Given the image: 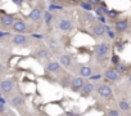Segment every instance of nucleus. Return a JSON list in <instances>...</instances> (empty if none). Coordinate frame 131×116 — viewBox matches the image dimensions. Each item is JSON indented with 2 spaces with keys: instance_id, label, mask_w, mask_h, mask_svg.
I'll use <instances>...</instances> for the list:
<instances>
[{
  "instance_id": "1",
  "label": "nucleus",
  "mask_w": 131,
  "mask_h": 116,
  "mask_svg": "<svg viewBox=\"0 0 131 116\" xmlns=\"http://www.w3.org/2000/svg\"><path fill=\"white\" fill-rule=\"evenodd\" d=\"M95 53H96V55H107L109 53V45L106 43L98 44L95 47Z\"/></svg>"
},
{
  "instance_id": "2",
  "label": "nucleus",
  "mask_w": 131,
  "mask_h": 116,
  "mask_svg": "<svg viewBox=\"0 0 131 116\" xmlns=\"http://www.w3.org/2000/svg\"><path fill=\"white\" fill-rule=\"evenodd\" d=\"M98 93H99L100 97H103V98H109L113 92H112L111 87H108V85H100L98 88Z\"/></svg>"
},
{
  "instance_id": "3",
  "label": "nucleus",
  "mask_w": 131,
  "mask_h": 116,
  "mask_svg": "<svg viewBox=\"0 0 131 116\" xmlns=\"http://www.w3.org/2000/svg\"><path fill=\"white\" fill-rule=\"evenodd\" d=\"M106 77L111 81H116L119 79V72L117 71V68H109L106 71Z\"/></svg>"
},
{
  "instance_id": "4",
  "label": "nucleus",
  "mask_w": 131,
  "mask_h": 116,
  "mask_svg": "<svg viewBox=\"0 0 131 116\" xmlns=\"http://www.w3.org/2000/svg\"><path fill=\"white\" fill-rule=\"evenodd\" d=\"M84 85H85V80H84V77H82V76L76 77V79H73L72 81H71V88L75 89V90H78V89H81Z\"/></svg>"
},
{
  "instance_id": "5",
  "label": "nucleus",
  "mask_w": 131,
  "mask_h": 116,
  "mask_svg": "<svg viewBox=\"0 0 131 116\" xmlns=\"http://www.w3.org/2000/svg\"><path fill=\"white\" fill-rule=\"evenodd\" d=\"M0 22H1L3 26H12V25H14V18L10 14H1Z\"/></svg>"
},
{
  "instance_id": "6",
  "label": "nucleus",
  "mask_w": 131,
  "mask_h": 116,
  "mask_svg": "<svg viewBox=\"0 0 131 116\" xmlns=\"http://www.w3.org/2000/svg\"><path fill=\"white\" fill-rule=\"evenodd\" d=\"M91 31H93V34H95L96 36H103L104 34L107 32V28H106V26H103V25H94L91 27Z\"/></svg>"
},
{
  "instance_id": "7",
  "label": "nucleus",
  "mask_w": 131,
  "mask_h": 116,
  "mask_svg": "<svg viewBox=\"0 0 131 116\" xmlns=\"http://www.w3.org/2000/svg\"><path fill=\"white\" fill-rule=\"evenodd\" d=\"M26 28H27V26H26V23L22 20H18L14 22V25H13V30L16 32H25L26 31Z\"/></svg>"
},
{
  "instance_id": "8",
  "label": "nucleus",
  "mask_w": 131,
  "mask_h": 116,
  "mask_svg": "<svg viewBox=\"0 0 131 116\" xmlns=\"http://www.w3.org/2000/svg\"><path fill=\"white\" fill-rule=\"evenodd\" d=\"M93 90H94V84L85 83V85L80 89V94L81 96H89L90 93H93Z\"/></svg>"
},
{
  "instance_id": "9",
  "label": "nucleus",
  "mask_w": 131,
  "mask_h": 116,
  "mask_svg": "<svg viewBox=\"0 0 131 116\" xmlns=\"http://www.w3.org/2000/svg\"><path fill=\"white\" fill-rule=\"evenodd\" d=\"M13 87H14V83H13V80H4L1 83V90L4 92V93H9V92H12L13 90Z\"/></svg>"
},
{
  "instance_id": "10",
  "label": "nucleus",
  "mask_w": 131,
  "mask_h": 116,
  "mask_svg": "<svg viewBox=\"0 0 131 116\" xmlns=\"http://www.w3.org/2000/svg\"><path fill=\"white\" fill-rule=\"evenodd\" d=\"M59 68H61V63H58L55 61L49 62L46 66V70L49 71V72H57V71H59Z\"/></svg>"
},
{
  "instance_id": "11",
  "label": "nucleus",
  "mask_w": 131,
  "mask_h": 116,
  "mask_svg": "<svg viewBox=\"0 0 131 116\" xmlns=\"http://www.w3.org/2000/svg\"><path fill=\"white\" fill-rule=\"evenodd\" d=\"M59 28H61L62 31H69V30L72 28V23H71V21H68V20H62L59 22Z\"/></svg>"
},
{
  "instance_id": "12",
  "label": "nucleus",
  "mask_w": 131,
  "mask_h": 116,
  "mask_svg": "<svg viewBox=\"0 0 131 116\" xmlns=\"http://www.w3.org/2000/svg\"><path fill=\"white\" fill-rule=\"evenodd\" d=\"M27 41V39H26L25 35H22V34H18L13 37V43L16 44V45H23V44Z\"/></svg>"
},
{
  "instance_id": "13",
  "label": "nucleus",
  "mask_w": 131,
  "mask_h": 116,
  "mask_svg": "<svg viewBox=\"0 0 131 116\" xmlns=\"http://www.w3.org/2000/svg\"><path fill=\"white\" fill-rule=\"evenodd\" d=\"M116 30L117 31H119V32H123V31H126L127 30V21H117L116 22Z\"/></svg>"
},
{
  "instance_id": "14",
  "label": "nucleus",
  "mask_w": 131,
  "mask_h": 116,
  "mask_svg": "<svg viewBox=\"0 0 131 116\" xmlns=\"http://www.w3.org/2000/svg\"><path fill=\"white\" fill-rule=\"evenodd\" d=\"M59 62H61V65L62 66H69L71 65V62H72V58H71V55L68 54H63L61 55V58H59Z\"/></svg>"
},
{
  "instance_id": "15",
  "label": "nucleus",
  "mask_w": 131,
  "mask_h": 116,
  "mask_svg": "<svg viewBox=\"0 0 131 116\" xmlns=\"http://www.w3.org/2000/svg\"><path fill=\"white\" fill-rule=\"evenodd\" d=\"M30 18H31L32 21H39L41 18V10L39 8H35L31 10V13H30Z\"/></svg>"
},
{
  "instance_id": "16",
  "label": "nucleus",
  "mask_w": 131,
  "mask_h": 116,
  "mask_svg": "<svg viewBox=\"0 0 131 116\" xmlns=\"http://www.w3.org/2000/svg\"><path fill=\"white\" fill-rule=\"evenodd\" d=\"M80 75H81L82 77H90L91 75H93V70L90 68V67H87V66L81 67V70H80Z\"/></svg>"
},
{
  "instance_id": "17",
  "label": "nucleus",
  "mask_w": 131,
  "mask_h": 116,
  "mask_svg": "<svg viewBox=\"0 0 131 116\" xmlns=\"http://www.w3.org/2000/svg\"><path fill=\"white\" fill-rule=\"evenodd\" d=\"M95 12H96V14L98 16H106V14H108V8L104 4H100V5H98V8L95 9Z\"/></svg>"
},
{
  "instance_id": "18",
  "label": "nucleus",
  "mask_w": 131,
  "mask_h": 116,
  "mask_svg": "<svg viewBox=\"0 0 131 116\" xmlns=\"http://www.w3.org/2000/svg\"><path fill=\"white\" fill-rule=\"evenodd\" d=\"M12 104L13 106H16V107H21V106H23L25 104V99L22 98L21 96H17V97H14V98L12 99Z\"/></svg>"
},
{
  "instance_id": "19",
  "label": "nucleus",
  "mask_w": 131,
  "mask_h": 116,
  "mask_svg": "<svg viewBox=\"0 0 131 116\" xmlns=\"http://www.w3.org/2000/svg\"><path fill=\"white\" fill-rule=\"evenodd\" d=\"M44 20H45V23L46 25H50L51 23V20H53L51 13L50 12H45V13H44Z\"/></svg>"
},
{
  "instance_id": "20",
  "label": "nucleus",
  "mask_w": 131,
  "mask_h": 116,
  "mask_svg": "<svg viewBox=\"0 0 131 116\" xmlns=\"http://www.w3.org/2000/svg\"><path fill=\"white\" fill-rule=\"evenodd\" d=\"M118 106H119V108H121V110L122 111H127V110H129V103H127L126 102V101H119V102H118Z\"/></svg>"
},
{
  "instance_id": "21",
  "label": "nucleus",
  "mask_w": 131,
  "mask_h": 116,
  "mask_svg": "<svg viewBox=\"0 0 131 116\" xmlns=\"http://www.w3.org/2000/svg\"><path fill=\"white\" fill-rule=\"evenodd\" d=\"M80 5H81V8L82 9H85V10H87V12H90V10H93V7L90 3H85V1H82L80 3Z\"/></svg>"
},
{
  "instance_id": "22",
  "label": "nucleus",
  "mask_w": 131,
  "mask_h": 116,
  "mask_svg": "<svg viewBox=\"0 0 131 116\" xmlns=\"http://www.w3.org/2000/svg\"><path fill=\"white\" fill-rule=\"evenodd\" d=\"M37 55H39L40 58H48L49 57V52L45 50V49H40L39 52H37Z\"/></svg>"
},
{
  "instance_id": "23",
  "label": "nucleus",
  "mask_w": 131,
  "mask_h": 116,
  "mask_svg": "<svg viewBox=\"0 0 131 116\" xmlns=\"http://www.w3.org/2000/svg\"><path fill=\"white\" fill-rule=\"evenodd\" d=\"M111 61H112V63H113V66H116V67H117L119 63H121V61H119V57H118L117 54H113V55H112Z\"/></svg>"
},
{
  "instance_id": "24",
  "label": "nucleus",
  "mask_w": 131,
  "mask_h": 116,
  "mask_svg": "<svg viewBox=\"0 0 131 116\" xmlns=\"http://www.w3.org/2000/svg\"><path fill=\"white\" fill-rule=\"evenodd\" d=\"M116 68H117V71H118L119 74H123V72H126V71H127V67H126L125 65H122V63H119V65L116 67Z\"/></svg>"
},
{
  "instance_id": "25",
  "label": "nucleus",
  "mask_w": 131,
  "mask_h": 116,
  "mask_svg": "<svg viewBox=\"0 0 131 116\" xmlns=\"http://www.w3.org/2000/svg\"><path fill=\"white\" fill-rule=\"evenodd\" d=\"M118 14H119V12H118V10H114V9H112V10L108 12V16H109L111 18H116Z\"/></svg>"
},
{
  "instance_id": "26",
  "label": "nucleus",
  "mask_w": 131,
  "mask_h": 116,
  "mask_svg": "<svg viewBox=\"0 0 131 116\" xmlns=\"http://www.w3.org/2000/svg\"><path fill=\"white\" fill-rule=\"evenodd\" d=\"M49 10H62V7L61 5H55V4H50Z\"/></svg>"
},
{
  "instance_id": "27",
  "label": "nucleus",
  "mask_w": 131,
  "mask_h": 116,
  "mask_svg": "<svg viewBox=\"0 0 131 116\" xmlns=\"http://www.w3.org/2000/svg\"><path fill=\"white\" fill-rule=\"evenodd\" d=\"M108 116H121V115H119V111L117 110H111L108 112Z\"/></svg>"
},
{
  "instance_id": "28",
  "label": "nucleus",
  "mask_w": 131,
  "mask_h": 116,
  "mask_svg": "<svg viewBox=\"0 0 131 116\" xmlns=\"http://www.w3.org/2000/svg\"><path fill=\"white\" fill-rule=\"evenodd\" d=\"M49 45H50L51 48H54V49H57V48H58V44H57V41H55V40H50Z\"/></svg>"
},
{
  "instance_id": "29",
  "label": "nucleus",
  "mask_w": 131,
  "mask_h": 116,
  "mask_svg": "<svg viewBox=\"0 0 131 116\" xmlns=\"http://www.w3.org/2000/svg\"><path fill=\"white\" fill-rule=\"evenodd\" d=\"M89 3H90L91 5H100V4H102L100 0H89Z\"/></svg>"
},
{
  "instance_id": "30",
  "label": "nucleus",
  "mask_w": 131,
  "mask_h": 116,
  "mask_svg": "<svg viewBox=\"0 0 131 116\" xmlns=\"http://www.w3.org/2000/svg\"><path fill=\"white\" fill-rule=\"evenodd\" d=\"M8 35H10L9 32H6V31H0V39H4V37L8 36Z\"/></svg>"
},
{
  "instance_id": "31",
  "label": "nucleus",
  "mask_w": 131,
  "mask_h": 116,
  "mask_svg": "<svg viewBox=\"0 0 131 116\" xmlns=\"http://www.w3.org/2000/svg\"><path fill=\"white\" fill-rule=\"evenodd\" d=\"M5 103H6V101H5V98L4 97H0V106H5Z\"/></svg>"
},
{
  "instance_id": "32",
  "label": "nucleus",
  "mask_w": 131,
  "mask_h": 116,
  "mask_svg": "<svg viewBox=\"0 0 131 116\" xmlns=\"http://www.w3.org/2000/svg\"><path fill=\"white\" fill-rule=\"evenodd\" d=\"M98 20H99L100 22H102L103 25H104V23H106V22H107V20H106V17H104V16H99V18H98Z\"/></svg>"
},
{
  "instance_id": "33",
  "label": "nucleus",
  "mask_w": 131,
  "mask_h": 116,
  "mask_svg": "<svg viewBox=\"0 0 131 116\" xmlns=\"http://www.w3.org/2000/svg\"><path fill=\"white\" fill-rule=\"evenodd\" d=\"M108 35H109V37H111V39H114V37H116V34H114L113 31H111V30L108 31Z\"/></svg>"
},
{
  "instance_id": "34",
  "label": "nucleus",
  "mask_w": 131,
  "mask_h": 116,
  "mask_svg": "<svg viewBox=\"0 0 131 116\" xmlns=\"http://www.w3.org/2000/svg\"><path fill=\"white\" fill-rule=\"evenodd\" d=\"M31 36L32 37H36V39H43V35H40V34H32Z\"/></svg>"
},
{
  "instance_id": "35",
  "label": "nucleus",
  "mask_w": 131,
  "mask_h": 116,
  "mask_svg": "<svg viewBox=\"0 0 131 116\" xmlns=\"http://www.w3.org/2000/svg\"><path fill=\"white\" fill-rule=\"evenodd\" d=\"M13 3L14 4H17V5H22L23 4V0H13Z\"/></svg>"
},
{
  "instance_id": "36",
  "label": "nucleus",
  "mask_w": 131,
  "mask_h": 116,
  "mask_svg": "<svg viewBox=\"0 0 131 116\" xmlns=\"http://www.w3.org/2000/svg\"><path fill=\"white\" fill-rule=\"evenodd\" d=\"M90 79H91V80H98V79H100V75H94V76L91 75Z\"/></svg>"
},
{
  "instance_id": "37",
  "label": "nucleus",
  "mask_w": 131,
  "mask_h": 116,
  "mask_svg": "<svg viewBox=\"0 0 131 116\" xmlns=\"http://www.w3.org/2000/svg\"><path fill=\"white\" fill-rule=\"evenodd\" d=\"M66 115H67V116H80L78 114H76V112H67Z\"/></svg>"
},
{
  "instance_id": "38",
  "label": "nucleus",
  "mask_w": 131,
  "mask_h": 116,
  "mask_svg": "<svg viewBox=\"0 0 131 116\" xmlns=\"http://www.w3.org/2000/svg\"><path fill=\"white\" fill-rule=\"evenodd\" d=\"M72 3H75V4H78V3H82V0H71Z\"/></svg>"
},
{
  "instance_id": "39",
  "label": "nucleus",
  "mask_w": 131,
  "mask_h": 116,
  "mask_svg": "<svg viewBox=\"0 0 131 116\" xmlns=\"http://www.w3.org/2000/svg\"><path fill=\"white\" fill-rule=\"evenodd\" d=\"M129 80H130V83H131V74H130V76H129Z\"/></svg>"
},
{
  "instance_id": "40",
  "label": "nucleus",
  "mask_w": 131,
  "mask_h": 116,
  "mask_svg": "<svg viewBox=\"0 0 131 116\" xmlns=\"http://www.w3.org/2000/svg\"><path fill=\"white\" fill-rule=\"evenodd\" d=\"M28 1H30V3H31V1H33V0H28Z\"/></svg>"
},
{
  "instance_id": "41",
  "label": "nucleus",
  "mask_w": 131,
  "mask_h": 116,
  "mask_svg": "<svg viewBox=\"0 0 131 116\" xmlns=\"http://www.w3.org/2000/svg\"><path fill=\"white\" fill-rule=\"evenodd\" d=\"M28 116H31V115H28Z\"/></svg>"
},
{
  "instance_id": "42",
  "label": "nucleus",
  "mask_w": 131,
  "mask_h": 116,
  "mask_svg": "<svg viewBox=\"0 0 131 116\" xmlns=\"http://www.w3.org/2000/svg\"><path fill=\"white\" fill-rule=\"evenodd\" d=\"M130 116H131V115H130Z\"/></svg>"
}]
</instances>
